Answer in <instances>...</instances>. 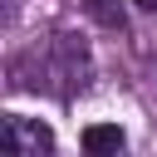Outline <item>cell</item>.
Wrapping results in <instances>:
<instances>
[{
	"label": "cell",
	"mask_w": 157,
	"mask_h": 157,
	"mask_svg": "<svg viewBox=\"0 0 157 157\" xmlns=\"http://www.w3.org/2000/svg\"><path fill=\"white\" fill-rule=\"evenodd\" d=\"M0 152L10 157H39V152H54V132L39 123V118H5L0 123Z\"/></svg>",
	"instance_id": "1"
},
{
	"label": "cell",
	"mask_w": 157,
	"mask_h": 157,
	"mask_svg": "<svg viewBox=\"0 0 157 157\" xmlns=\"http://www.w3.org/2000/svg\"><path fill=\"white\" fill-rule=\"evenodd\" d=\"M54 74L64 78V93L83 88V78H88V49H83L74 34H59V39H54Z\"/></svg>",
	"instance_id": "2"
},
{
	"label": "cell",
	"mask_w": 157,
	"mask_h": 157,
	"mask_svg": "<svg viewBox=\"0 0 157 157\" xmlns=\"http://www.w3.org/2000/svg\"><path fill=\"white\" fill-rule=\"evenodd\" d=\"M83 152H93V157L123 152V128H118V123H93V128H83Z\"/></svg>",
	"instance_id": "3"
},
{
	"label": "cell",
	"mask_w": 157,
	"mask_h": 157,
	"mask_svg": "<svg viewBox=\"0 0 157 157\" xmlns=\"http://www.w3.org/2000/svg\"><path fill=\"white\" fill-rule=\"evenodd\" d=\"M93 15L103 20V25H113V29H123L128 20H123V10H113V5H103V0H93Z\"/></svg>",
	"instance_id": "4"
},
{
	"label": "cell",
	"mask_w": 157,
	"mask_h": 157,
	"mask_svg": "<svg viewBox=\"0 0 157 157\" xmlns=\"http://www.w3.org/2000/svg\"><path fill=\"white\" fill-rule=\"evenodd\" d=\"M137 5H142V10H157V0H137Z\"/></svg>",
	"instance_id": "5"
}]
</instances>
